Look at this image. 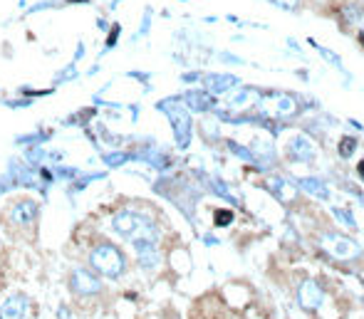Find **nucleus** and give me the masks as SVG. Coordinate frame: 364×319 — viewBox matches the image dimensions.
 <instances>
[{
	"label": "nucleus",
	"instance_id": "obj_35",
	"mask_svg": "<svg viewBox=\"0 0 364 319\" xmlns=\"http://www.w3.org/2000/svg\"><path fill=\"white\" fill-rule=\"evenodd\" d=\"M25 3H27V0H20V8H25Z\"/></svg>",
	"mask_w": 364,
	"mask_h": 319
},
{
	"label": "nucleus",
	"instance_id": "obj_29",
	"mask_svg": "<svg viewBox=\"0 0 364 319\" xmlns=\"http://www.w3.org/2000/svg\"><path fill=\"white\" fill-rule=\"evenodd\" d=\"M198 72H191V75H184V82H194V80H198Z\"/></svg>",
	"mask_w": 364,
	"mask_h": 319
},
{
	"label": "nucleus",
	"instance_id": "obj_27",
	"mask_svg": "<svg viewBox=\"0 0 364 319\" xmlns=\"http://www.w3.org/2000/svg\"><path fill=\"white\" fill-rule=\"evenodd\" d=\"M221 60L223 62H233V65H243V60H240V57H235V54H228V52H223Z\"/></svg>",
	"mask_w": 364,
	"mask_h": 319
},
{
	"label": "nucleus",
	"instance_id": "obj_25",
	"mask_svg": "<svg viewBox=\"0 0 364 319\" xmlns=\"http://www.w3.org/2000/svg\"><path fill=\"white\" fill-rule=\"evenodd\" d=\"M335 216L340 218V223H342V225L354 228V221H352V216H349V213H344V211H340V208H335Z\"/></svg>",
	"mask_w": 364,
	"mask_h": 319
},
{
	"label": "nucleus",
	"instance_id": "obj_24",
	"mask_svg": "<svg viewBox=\"0 0 364 319\" xmlns=\"http://www.w3.org/2000/svg\"><path fill=\"white\" fill-rule=\"evenodd\" d=\"M119 33H122V25H115V27H112V33H109V38H107V47H104V52L115 47V43H117V38H119Z\"/></svg>",
	"mask_w": 364,
	"mask_h": 319
},
{
	"label": "nucleus",
	"instance_id": "obj_23",
	"mask_svg": "<svg viewBox=\"0 0 364 319\" xmlns=\"http://www.w3.org/2000/svg\"><path fill=\"white\" fill-rule=\"evenodd\" d=\"M233 223V213L231 211H216V225H231Z\"/></svg>",
	"mask_w": 364,
	"mask_h": 319
},
{
	"label": "nucleus",
	"instance_id": "obj_2",
	"mask_svg": "<svg viewBox=\"0 0 364 319\" xmlns=\"http://www.w3.org/2000/svg\"><path fill=\"white\" fill-rule=\"evenodd\" d=\"M89 265H92L99 275L117 280V277H122V272H124L126 260H124V253H122L117 245L102 243L89 253Z\"/></svg>",
	"mask_w": 364,
	"mask_h": 319
},
{
	"label": "nucleus",
	"instance_id": "obj_5",
	"mask_svg": "<svg viewBox=\"0 0 364 319\" xmlns=\"http://www.w3.org/2000/svg\"><path fill=\"white\" fill-rule=\"evenodd\" d=\"M325 250L332 258H340V260H352L359 255V245L349 238H342V235H327Z\"/></svg>",
	"mask_w": 364,
	"mask_h": 319
},
{
	"label": "nucleus",
	"instance_id": "obj_9",
	"mask_svg": "<svg viewBox=\"0 0 364 319\" xmlns=\"http://www.w3.org/2000/svg\"><path fill=\"white\" fill-rule=\"evenodd\" d=\"M27 314V297L13 295L0 304V319H25Z\"/></svg>",
	"mask_w": 364,
	"mask_h": 319
},
{
	"label": "nucleus",
	"instance_id": "obj_16",
	"mask_svg": "<svg viewBox=\"0 0 364 319\" xmlns=\"http://www.w3.org/2000/svg\"><path fill=\"white\" fill-rule=\"evenodd\" d=\"M268 188H270L280 200H290V198H293V188H290V186L285 184L283 179H270V181H268Z\"/></svg>",
	"mask_w": 364,
	"mask_h": 319
},
{
	"label": "nucleus",
	"instance_id": "obj_18",
	"mask_svg": "<svg viewBox=\"0 0 364 319\" xmlns=\"http://www.w3.org/2000/svg\"><path fill=\"white\" fill-rule=\"evenodd\" d=\"M354 149H357V139H352V136H344V139L340 141V156H342V158L352 156Z\"/></svg>",
	"mask_w": 364,
	"mask_h": 319
},
{
	"label": "nucleus",
	"instance_id": "obj_1",
	"mask_svg": "<svg viewBox=\"0 0 364 319\" xmlns=\"http://www.w3.org/2000/svg\"><path fill=\"white\" fill-rule=\"evenodd\" d=\"M112 228L122 238L134 240H149V243H159V230L149 218H144L142 213L136 211H119L112 218Z\"/></svg>",
	"mask_w": 364,
	"mask_h": 319
},
{
	"label": "nucleus",
	"instance_id": "obj_17",
	"mask_svg": "<svg viewBox=\"0 0 364 319\" xmlns=\"http://www.w3.org/2000/svg\"><path fill=\"white\" fill-rule=\"evenodd\" d=\"M307 43H310L312 47H315L317 52H320L322 57H325V60L330 62L332 67H335V70H340V72L344 70V67H342V60H340V54H337V52H332V50H327V47H322V45H317V43H315V40H312V38L307 40Z\"/></svg>",
	"mask_w": 364,
	"mask_h": 319
},
{
	"label": "nucleus",
	"instance_id": "obj_28",
	"mask_svg": "<svg viewBox=\"0 0 364 319\" xmlns=\"http://www.w3.org/2000/svg\"><path fill=\"white\" fill-rule=\"evenodd\" d=\"M57 319H72L70 309H67V307H60V309H57Z\"/></svg>",
	"mask_w": 364,
	"mask_h": 319
},
{
	"label": "nucleus",
	"instance_id": "obj_22",
	"mask_svg": "<svg viewBox=\"0 0 364 319\" xmlns=\"http://www.w3.org/2000/svg\"><path fill=\"white\" fill-rule=\"evenodd\" d=\"M75 77H77V70H75V62H72V65H67L65 72H57L54 82H67V80H75Z\"/></svg>",
	"mask_w": 364,
	"mask_h": 319
},
{
	"label": "nucleus",
	"instance_id": "obj_8",
	"mask_svg": "<svg viewBox=\"0 0 364 319\" xmlns=\"http://www.w3.org/2000/svg\"><path fill=\"white\" fill-rule=\"evenodd\" d=\"M203 82H206V92H211V94L231 92V89H235V87L240 84V80L233 75H206Z\"/></svg>",
	"mask_w": 364,
	"mask_h": 319
},
{
	"label": "nucleus",
	"instance_id": "obj_11",
	"mask_svg": "<svg viewBox=\"0 0 364 319\" xmlns=\"http://www.w3.org/2000/svg\"><path fill=\"white\" fill-rule=\"evenodd\" d=\"M322 297H325V292L320 290V285L312 280L303 282V287H300V304H303L305 309H317L322 304Z\"/></svg>",
	"mask_w": 364,
	"mask_h": 319
},
{
	"label": "nucleus",
	"instance_id": "obj_15",
	"mask_svg": "<svg viewBox=\"0 0 364 319\" xmlns=\"http://www.w3.org/2000/svg\"><path fill=\"white\" fill-rule=\"evenodd\" d=\"M298 102H295V97H288V94H283V97H277V104H275V112L277 117H283V119H288V117H295L298 114Z\"/></svg>",
	"mask_w": 364,
	"mask_h": 319
},
{
	"label": "nucleus",
	"instance_id": "obj_26",
	"mask_svg": "<svg viewBox=\"0 0 364 319\" xmlns=\"http://www.w3.org/2000/svg\"><path fill=\"white\" fill-rule=\"evenodd\" d=\"M77 168H57V176H60V179H75L77 176Z\"/></svg>",
	"mask_w": 364,
	"mask_h": 319
},
{
	"label": "nucleus",
	"instance_id": "obj_13",
	"mask_svg": "<svg viewBox=\"0 0 364 319\" xmlns=\"http://www.w3.org/2000/svg\"><path fill=\"white\" fill-rule=\"evenodd\" d=\"M261 97L258 94V89H250V87H235V92L228 94V107L233 109H240V107H248V104H253L256 99Z\"/></svg>",
	"mask_w": 364,
	"mask_h": 319
},
{
	"label": "nucleus",
	"instance_id": "obj_12",
	"mask_svg": "<svg viewBox=\"0 0 364 319\" xmlns=\"http://www.w3.org/2000/svg\"><path fill=\"white\" fill-rule=\"evenodd\" d=\"M10 218L15 223H20V225L33 223L35 218H38V203H35V200H20V203H15V206H13Z\"/></svg>",
	"mask_w": 364,
	"mask_h": 319
},
{
	"label": "nucleus",
	"instance_id": "obj_6",
	"mask_svg": "<svg viewBox=\"0 0 364 319\" xmlns=\"http://www.w3.org/2000/svg\"><path fill=\"white\" fill-rule=\"evenodd\" d=\"M288 156L293 158V161H300V163H307L315 158V147L310 144V139L303 134L293 136V139L288 141Z\"/></svg>",
	"mask_w": 364,
	"mask_h": 319
},
{
	"label": "nucleus",
	"instance_id": "obj_19",
	"mask_svg": "<svg viewBox=\"0 0 364 319\" xmlns=\"http://www.w3.org/2000/svg\"><path fill=\"white\" fill-rule=\"evenodd\" d=\"M129 158H131L129 154H119V151H117V154H104L102 161L107 163V166L115 168V166H122V163H126V161H129Z\"/></svg>",
	"mask_w": 364,
	"mask_h": 319
},
{
	"label": "nucleus",
	"instance_id": "obj_4",
	"mask_svg": "<svg viewBox=\"0 0 364 319\" xmlns=\"http://www.w3.org/2000/svg\"><path fill=\"white\" fill-rule=\"evenodd\" d=\"M70 287H72V292L80 295V297H92V295L102 292V282H99V277H94L89 270H82V267H77V270L72 272Z\"/></svg>",
	"mask_w": 364,
	"mask_h": 319
},
{
	"label": "nucleus",
	"instance_id": "obj_21",
	"mask_svg": "<svg viewBox=\"0 0 364 319\" xmlns=\"http://www.w3.org/2000/svg\"><path fill=\"white\" fill-rule=\"evenodd\" d=\"M270 3L280 10H298L300 6V0H270Z\"/></svg>",
	"mask_w": 364,
	"mask_h": 319
},
{
	"label": "nucleus",
	"instance_id": "obj_10",
	"mask_svg": "<svg viewBox=\"0 0 364 319\" xmlns=\"http://www.w3.org/2000/svg\"><path fill=\"white\" fill-rule=\"evenodd\" d=\"M136 255H139V265L144 270H154L159 265V250L156 243H149V240H134Z\"/></svg>",
	"mask_w": 364,
	"mask_h": 319
},
{
	"label": "nucleus",
	"instance_id": "obj_31",
	"mask_svg": "<svg viewBox=\"0 0 364 319\" xmlns=\"http://www.w3.org/2000/svg\"><path fill=\"white\" fill-rule=\"evenodd\" d=\"M8 188H10V184H3V181H0V195L6 193V191H8Z\"/></svg>",
	"mask_w": 364,
	"mask_h": 319
},
{
	"label": "nucleus",
	"instance_id": "obj_7",
	"mask_svg": "<svg viewBox=\"0 0 364 319\" xmlns=\"http://www.w3.org/2000/svg\"><path fill=\"white\" fill-rule=\"evenodd\" d=\"M184 107L191 109V112H208V109L216 107V99L206 89H191V92L184 94Z\"/></svg>",
	"mask_w": 364,
	"mask_h": 319
},
{
	"label": "nucleus",
	"instance_id": "obj_14",
	"mask_svg": "<svg viewBox=\"0 0 364 319\" xmlns=\"http://www.w3.org/2000/svg\"><path fill=\"white\" fill-rule=\"evenodd\" d=\"M298 184H300V188L307 191V193L315 195V198H322V200L330 198V188H327L320 179H300Z\"/></svg>",
	"mask_w": 364,
	"mask_h": 319
},
{
	"label": "nucleus",
	"instance_id": "obj_30",
	"mask_svg": "<svg viewBox=\"0 0 364 319\" xmlns=\"http://www.w3.org/2000/svg\"><path fill=\"white\" fill-rule=\"evenodd\" d=\"M82 54H85V45H82V43H80V47H77V52H75V62H77V60H80Z\"/></svg>",
	"mask_w": 364,
	"mask_h": 319
},
{
	"label": "nucleus",
	"instance_id": "obj_33",
	"mask_svg": "<svg viewBox=\"0 0 364 319\" xmlns=\"http://www.w3.org/2000/svg\"><path fill=\"white\" fill-rule=\"evenodd\" d=\"M357 171H359V176H362V179H364V161L359 163V168H357Z\"/></svg>",
	"mask_w": 364,
	"mask_h": 319
},
{
	"label": "nucleus",
	"instance_id": "obj_32",
	"mask_svg": "<svg viewBox=\"0 0 364 319\" xmlns=\"http://www.w3.org/2000/svg\"><path fill=\"white\" fill-rule=\"evenodd\" d=\"M97 27H99V30H107V22H104L102 17H99V20H97Z\"/></svg>",
	"mask_w": 364,
	"mask_h": 319
},
{
	"label": "nucleus",
	"instance_id": "obj_34",
	"mask_svg": "<svg viewBox=\"0 0 364 319\" xmlns=\"http://www.w3.org/2000/svg\"><path fill=\"white\" fill-rule=\"evenodd\" d=\"M67 3H89V0H67Z\"/></svg>",
	"mask_w": 364,
	"mask_h": 319
},
{
	"label": "nucleus",
	"instance_id": "obj_20",
	"mask_svg": "<svg viewBox=\"0 0 364 319\" xmlns=\"http://www.w3.org/2000/svg\"><path fill=\"white\" fill-rule=\"evenodd\" d=\"M25 156H27V161L30 163H40L43 158H48V154L43 151V147H33V149H27Z\"/></svg>",
	"mask_w": 364,
	"mask_h": 319
},
{
	"label": "nucleus",
	"instance_id": "obj_3",
	"mask_svg": "<svg viewBox=\"0 0 364 319\" xmlns=\"http://www.w3.org/2000/svg\"><path fill=\"white\" fill-rule=\"evenodd\" d=\"M161 112L169 114L171 126H174V136H176V144L181 149L189 147L191 141V117H189V109L184 104H179V99H163V102L156 104Z\"/></svg>",
	"mask_w": 364,
	"mask_h": 319
}]
</instances>
